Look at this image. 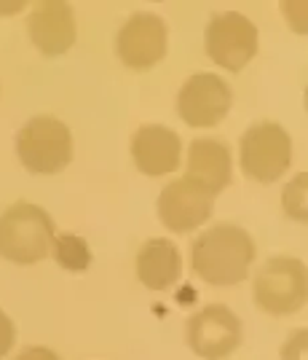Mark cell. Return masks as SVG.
<instances>
[{
  "label": "cell",
  "mask_w": 308,
  "mask_h": 360,
  "mask_svg": "<svg viewBox=\"0 0 308 360\" xmlns=\"http://www.w3.org/2000/svg\"><path fill=\"white\" fill-rule=\"evenodd\" d=\"M255 264V240L236 224L204 229L191 245V269L206 285L231 288L250 277Z\"/></svg>",
  "instance_id": "6da1fadb"
},
{
  "label": "cell",
  "mask_w": 308,
  "mask_h": 360,
  "mask_svg": "<svg viewBox=\"0 0 308 360\" xmlns=\"http://www.w3.org/2000/svg\"><path fill=\"white\" fill-rule=\"evenodd\" d=\"M57 240L54 218L32 205V202H14L0 212V258L29 266L43 261L51 253Z\"/></svg>",
  "instance_id": "7a4b0ae2"
},
{
  "label": "cell",
  "mask_w": 308,
  "mask_h": 360,
  "mask_svg": "<svg viewBox=\"0 0 308 360\" xmlns=\"http://www.w3.org/2000/svg\"><path fill=\"white\" fill-rule=\"evenodd\" d=\"M252 301L265 315L287 317L308 304V266L293 255L268 258L255 274Z\"/></svg>",
  "instance_id": "3957f363"
},
{
  "label": "cell",
  "mask_w": 308,
  "mask_h": 360,
  "mask_svg": "<svg viewBox=\"0 0 308 360\" xmlns=\"http://www.w3.org/2000/svg\"><path fill=\"white\" fill-rule=\"evenodd\" d=\"M16 156L32 175H57L73 162V132L54 116H32L16 132Z\"/></svg>",
  "instance_id": "277c9868"
},
{
  "label": "cell",
  "mask_w": 308,
  "mask_h": 360,
  "mask_svg": "<svg viewBox=\"0 0 308 360\" xmlns=\"http://www.w3.org/2000/svg\"><path fill=\"white\" fill-rule=\"evenodd\" d=\"M241 172L255 183H274L293 165V137L276 121H257L239 143Z\"/></svg>",
  "instance_id": "5b68a950"
},
{
  "label": "cell",
  "mask_w": 308,
  "mask_h": 360,
  "mask_svg": "<svg viewBox=\"0 0 308 360\" xmlns=\"http://www.w3.org/2000/svg\"><path fill=\"white\" fill-rule=\"evenodd\" d=\"M204 46L206 57L217 68L239 73L257 54V27L239 11H222L209 19Z\"/></svg>",
  "instance_id": "8992f818"
},
{
  "label": "cell",
  "mask_w": 308,
  "mask_h": 360,
  "mask_svg": "<svg viewBox=\"0 0 308 360\" xmlns=\"http://www.w3.org/2000/svg\"><path fill=\"white\" fill-rule=\"evenodd\" d=\"M241 320L225 304H206L185 323V342L199 358L225 360L241 345Z\"/></svg>",
  "instance_id": "52a82bcc"
},
{
  "label": "cell",
  "mask_w": 308,
  "mask_h": 360,
  "mask_svg": "<svg viewBox=\"0 0 308 360\" xmlns=\"http://www.w3.org/2000/svg\"><path fill=\"white\" fill-rule=\"evenodd\" d=\"M234 105V91L215 73H193L177 94V113L188 127H217Z\"/></svg>",
  "instance_id": "ba28073f"
},
{
  "label": "cell",
  "mask_w": 308,
  "mask_h": 360,
  "mask_svg": "<svg viewBox=\"0 0 308 360\" xmlns=\"http://www.w3.org/2000/svg\"><path fill=\"white\" fill-rule=\"evenodd\" d=\"M169 30L159 14H132L118 30L116 51L129 70H150L166 57Z\"/></svg>",
  "instance_id": "9c48e42d"
},
{
  "label": "cell",
  "mask_w": 308,
  "mask_h": 360,
  "mask_svg": "<svg viewBox=\"0 0 308 360\" xmlns=\"http://www.w3.org/2000/svg\"><path fill=\"white\" fill-rule=\"evenodd\" d=\"M215 194L191 178L172 180L159 194V218L175 234H188L212 218Z\"/></svg>",
  "instance_id": "30bf717a"
},
{
  "label": "cell",
  "mask_w": 308,
  "mask_h": 360,
  "mask_svg": "<svg viewBox=\"0 0 308 360\" xmlns=\"http://www.w3.org/2000/svg\"><path fill=\"white\" fill-rule=\"evenodd\" d=\"M132 159L137 169L147 178L172 175L182 159L180 135L161 124H145L132 137Z\"/></svg>",
  "instance_id": "8fae6325"
},
{
  "label": "cell",
  "mask_w": 308,
  "mask_h": 360,
  "mask_svg": "<svg viewBox=\"0 0 308 360\" xmlns=\"http://www.w3.org/2000/svg\"><path fill=\"white\" fill-rule=\"evenodd\" d=\"M27 30L35 49L43 57H59L70 51L75 44V16L73 8L62 0H43L32 8Z\"/></svg>",
  "instance_id": "7c38bea8"
},
{
  "label": "cell",
  "mask_w": 308,
  "mask_h": 360,
  "mask_svg": "<svg viewBox=\"0 0 308 360\" xmlns=\"http://www.w3.org/2000/svg\"><path fill=\"white\" fill-rule=\"evenodd\" d=\"M185 178L201 183L217 196L234 180V156L231 148L217 137H196L185 159Z\"/></svg>",
  "instance_id": "4fadbf2b"
},
{
  "label": "cell",
  "mask_w": 308,
  "mask_h": 360,
  "mask_svg": "<svg viewBox=\"0 0 308 360\" xmlns=\"http://www.w3.org/2000/svg\"><path fill=\"white\" fill-rule=\"evenodd\" d=\"M182 274V255L175 242L156 237L147 240L137 253V277L150 290H166Z\"/></svg>",
  "instance_id": "5bb4252c"
},
{
  "label": "cell",
  "mask_w": 308,
  "mask_h": 360,
  "mask_svg": "<svg viewBox=\"0 0 308 360\" xmlns=\"http://www.w3.org/2000/svg\"><path fill=\"white\" fill-rule=\"evenodd\" d=\"M281 210L295 224L308 226V172H297L281 191Z\"/></svg>",
  "instance_id": "9a60e30c"
},
{
  "label": "cell",
  "mask_w": 308,
  "mask_h": 360,
  "mask_svg": "<svg viewBox=\"0 0 308 360\" xmlns=\"http://www.w3.org/2000/svg\"><path fill=\"white\" fill-rule=\"evenodd\" d=\"M54 258H57L59 266L70 271H83L91 264V253H88V245L83 240H78L73 234H65L54 240Z\"/></svg>",
  "instance_id": "2e32d148"
},
{
  "label": "cell",
  "mask_w": 308,
  "mask_h": 360,
  "mask_svg": "<svg viewBox=\"0 0 308 360\" xmlns=\"http://www.w3.org/2000/svg\"><path fill=\"white\" fill-rule=\"evenodd\" d=\"M281 14L297 35H308V0H284Z\"/></svg>",
  "instance_id": "e0dca14e"
},
{
  "label": "cell",
  "mask_w": 308,
  "mask_h": 360,
  "mask_svg": "<svg viewBox=\"0 0 308 360\" xmlns=\"http://www.w3.org/2000/svg\"><path fill=\"white\" fill-rule=\"evenodd\" d=\"M281 360H308V328H297L281 345Z\"/></svg>",
  "instance_id": "ac0fdd59"
},
{
  "label": "cell",
  "mask_w": 308,
  "mask_h": 360,
  "mask_svg": "<svg viewBox=\"0 0 308 360\" xmlns=\"http://www.w3.org/2000/svg\"><path fill=\"white\" fill-rule=\"evenodd\" d=\"M14 342H16L14 323H11V317L0 309V360L6 358L11 349H14Z\"/></svg>",
  "instance_id": "d6986e66"
},
{
  "label": "cell",
  "mask_w": 308,
  "mask_h": 360,
  "mask_svg": "<svg viewBox=\"0 0 308 360\" xmlns=\"http://www.w3.org/2000/svg\"><path fill=\"white\" fill-rule=\"evenodd\" d=\"M14 360H62V358H59L54 349L35 345V347H25V349H22V352H19Z\"/></svg>",
  "instance_id": "ffe728a7"
},
{
  "label": "cell",
  "mask_w": 308,
  "mask_h": 360,
  "mask_svg": "<svg viewBox=\"0 0 308 360\" xmlns=\"http://www.w3.org/2000/svg\"><path fill=\"white\" fill-rule=\"evenodd\" d=\"M306 108H308V86H306Z\"/></svg>",
  "instance_id": "44dd1931"
}]
</instances>
